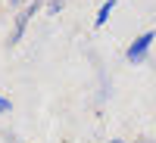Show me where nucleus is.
<instances>
[{
  "instance_id": "nucleus-1",
  "label": "nucleus",
  "mask_w": 156,
  "mask_h": 143,
  "mask_svg": "<svg viewBox=\"0 0 156 143\" xmlns=\"http://www.w3.org/2000/svg\"><path fill=\"white\" fill-rule=\"evenodd\" d=\"M156 41V31H144L140 37H134V44L125 50V56H128V62H140L147 56V50H150V44Z\"/></svg>"
},
{
  "instance_id": "nucleus-6",
  "label": "nucleus",
  "mask_w": 156,
  "mask_h": 143,
  "mask_svg": "<svg viewBox=\"0 0 156 143\" xmlns=\"http://www.w3.org/2000/svg\"><path fill=\"white\" fill-rule=\"evenodd\" d=\"M6 3H9V6H19V3H25V0H6Z\"/></svg>"
},
{
  "instance_id": "nucleus-7",
  "label": "nucleus",
  "mask_w": 156,
  "mask_h": 143,
  "mask_svg": "<svg viewBox=\"0 0 156 143\" xmlns=\"http://www.w3.org/2000/svg\"><path fill=\"white\" fill-rule=\"evenodd\" d=\"M140 143H156V140H153V137H144V140H140Z\"/></svg>"
},
{
  "instance_id": "nucleus-4",
  "label": "nucleus",
  "mask_w": 156,
  "mask_h": 143,
  "mask_svg": "<svg viewBox=\"0 0 156 143\" xmlns=\"http://www.w3.org/2000/svg\"><path fill=\"white\" fill-rule=\"evenodd\" d=\"M62 6H66V0H50V3H47V9H50V12H59Z\"/></svg>"
},
{
  "instance_id": "nucleus-2",
  "label": "nucleus",
  "mask_w": 156,
  "mask_h": 143,
  "mask_svg": "<svg viewBox=\"0 0 156 143\" xmlns=\"http://www.w3.org/2000/svg\"><path fill=\"white\" fill-rule=\"evenodd\" d=\"M37 6H41V0H34V3H28V6L22 9V16L16 19V28H12V37H9V44H16L19 37L25 34V28H28V22H31V16L37 12Z\"/></svg>"
},
{
  "instance_id": "nucleus-3",
  "label": "nucleus",
  "mask_w": 156,
  "mask_h": 143,
  "mask_svg": "<svg viewBox=\"0 0 156 143\" xmlns=\"http://www.w3.org/2000/svg\"><path fill=\"white\" fill-rule=\"evenodd\" d=\"M115 9V0H106V3L100 6V12H97V19H94V25L100 28V25H106V19H109V12Z\"/></svg>"
},
{
  "instance_id": "nucleus-8",
  "label": "nucleus",
  "mask_w": 156,
  "mask_h": 143,
  "mask_svg": "<svg viewBox=\"0 0 156 143\" xmlns=\"http://www.w3.org/2000/svg\"><path fill=\"white\" fill-rule=\"evenodd\" d=\"M109 143H125V140H109Z\"/></svg>"
},
{
  "instance_id": "nucleus-5",
  "label": "nucleus",
  "mask_w": 156,
  "mask_h": 143,
  "mask_svg": "<svg viewBox=\"0 0 156 143\" xmlns=\"http://www.w3.org/2000/svg\"><path fill=\"white\" fill-rule=\"evenodd\" d=\"M3 112H9V100H6V97H0V115H3Z\"/></svg>"
}]
</instances>
